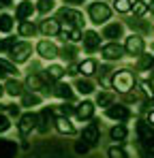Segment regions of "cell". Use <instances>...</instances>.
I'll return each mask as SVG.
<instances>
[{"mask_svg":"<svg viewBox=\"0 0 154 158\" xmlns=\"http://www.w3.org/2000/svg\"><path fill=\"white\" fill-rule=\"evenodd\" d=\"M135 150L139 158H154V126L143 118L135 120Z\"/></svg>","mask_w":154,"mask_h":158,"instance_id":"obj_1","label":"cell"},{"mask_svg":"<svg viewBox=\"0 0 154 158\" xmlns=\"http://www.w3.org/2000/svg\"><path fill=\"white\" fill-rule=\"evenodd\" d=\"M109 85L116 94L124 96L137 90L139 81H137V73L130 69V66H122V69H116L111 75H109Z\"/></svg>","mask_w":154,"mask_h":158,"instance_id":"obj_2","label":"cell"},{"mask_svg":"<svg viewBox=\"0 0 154 158\" xmlns=\"http://www.w3.org/2000/svg\"><path fill=\"white\" fill-rule=\"evenodd\" d=\"M111 15H113V9L103 0H94V2L88 4V17H90V24H94V26L109 24Z\"/></svg>","mask_w":154,"mask_h":158,"instance_id":"obj_3","label":"cell"},{"mask_svg":"<svg viewBox=\"0 0 154 158\" xmlns=\"http://www.w3.org/2000/svg\"><path fill=\"white\" fill-rule=\"evenodd\" d=\"M56 19L64 28H79V30H83V26H86L83 13L77 11V9H73V6H62V9L58 11V17H56Z\"/></svg>","mask_w":154,"mask_h":158,"instance_id":"obj_4","label":"cell"},{"mask_svg":"<svg viewBox=\"0 0 154 158\" xmlns=\"http://www.w3.org/2000/svg\"><path fill=\"white\" fill-rule=\"evenodd\" d=\"M122 47H124V53L130 56V58H139V56H143L146 49H148V43H146V36H141V34H128L124 36V43H122Z\"/></svg>","mask_w":154,"mask_h":158,"instance_id":"obj_5","label":"cell"},{"mask_svg":"<svg viewBox=\"0 0 154 158\" xmlns=\"http://www.w3.org/2000/svg\"><path fill=\"white\" fill-rule=\"evenodd\" d=\"M105 118L111 120V122H116V124H126L128 120H133V111L124 103H113L111 107L105 109Z\"/></svg>","mask_w":154,"mask_h":158,"instance_id":"obj_6","label":"cell"},{"mask_svg":"<svg viewBox=\"0 0 154 158\" xmlns=\"http://www.w3.org/2000/svg\"><path fill=\"white\" fill-rule=\"evenodd\" d=\"M81 141L88 143L90 148H96L99 141H101V126H99V120H90L83 128H81Z\"/></svg>","mask_w":154,"mask_h":158,"instance_id":"obj_7","label":"cell"},{"mask_svg":"<svg viewBox=\"0 0 154 158\" xmlns=\"http://www.w3.org/2000/svg\"><path fill=\"white\" fill-rule=\"evenodd\" d=\"M101 60L103 62H107V64H111V62H120L126 53H124V47L120 45V43H105L101 47Z\"/></svg>","mask_w":154,"mask_h":158,"instance_id":"obj_8","label":"cell"},{"mask_svg":"<svg viewBox=\"0 0 154 158\" xmlns=\"http://www.w3.org/2000/svg\"><path fill=\"white\" fill-rule=\"evenodd\" d=\"M36 126H39V113H34V111L22 113L19 120H17V132H19V137H28L32 131H36Z\"/></svg>","mask_w":154,"mask_h":158,"instance_id":"obj_9","label":"cell"},{"mask_svg":"<svg viewBox=\"0 0 154 158\" xmlns=\"http://www.w3.org/2000/svg\"><path fill=\"white\" fill-rule=\"evenodd\" d=\"M9 56H11V62L13 64H24V62L30 60V56H32V45L28 41H17L15 47L9 52Z\"/></svg>","mask_w":154,"mask_h":158,"instance_id":"obj_10","label":"cell"},{"mask_svg":"<svg viewBox=\"0 0 154 158\" xmlns=\"http://www.w3.org/2000/svg\"><path fill=\"white\" fill-rule=\"evenodd\" d=\"M124 30H126V26L122 22H109L103 26L101 36L107 39V43H118L120 39H124Z\"/></svg>","mask_w":154,"mask_h":158,"instance_id":"obj_11","label":"cell"},{"mask_svg":"<svg viewBox=\"0 0 154 158\" xmlns=\"http://www.w3.org/2000/svg\"><path fill=\"white\" fill-rule=\"evenodd\" d=\"M101 34L96 30H83V39H81V45H83V52L86 53H96L101 52Z\"/></svg>","mask_w":154,"mask_h":158,"instance_id":"obj_12","label":"cell"},{"mask_svg":"<svg viewBox=\"0 0 154 158\" xmlns=\"http://www.w3.org/2000/svg\"><path fill=\"white\" fill-rule=\"evenodd\" d=\"M53 122H56V111H53V107L41 109V111H39V126H36V131L41 132V135H47L49 128L53 126Z\"/></svg>","mask_w":154,"mask_h":158,"instance_id":"obj_13","label":"cell"},{"mask_svg":"<svg viewBox=\"0 0 154 158\" xmlns=\"http://www.w3.org/2000/svg\"><path fill=\"white\" fill-rule=\"evenodd\" d=\"M124 26L130 28L133 34H141V36H148L152 32V24L146 17H128L126 22H124Z\"/></svg>","mask_w":154,"mask_h":158,"instance_id":"obj_14","label":"cell"},{"mask_svg":"<svg viewBox=\"0 0 154 158\" xmlns=\"http://www.w3.org/2000/svg\"><path fill=\"white\" fill-rule=\"evenodd\" d=\"M60 30H62V24L56 19V17H45V19H41V24H39V32L43 34V36H58L60 34Z\"/></svg>","mask_w":154,"mask_h":158,"instance_id":"obj_15","label":"cell"},{"mask_svg":"<svg viewBox=\"0 0 154 158\" xmlns=\"http://www.w3.org/2000/svg\"><path fill=\"white\" fill-rule=\"evenodd\" d=\"M36 53L43 58V60H56L58 56H60V49L56 47V43H51L47 39H43V41H39L36 43Z\"/></svg>","mask_w":154,"mask_h":158,"instance_id":"obj_16","label":"cell"},{"mask_svg":"<svg viewBox=\"0 0 154 158\" xmlns=\"http://www.w3.org/2000/svg\"><path fill=\"white\" fill-rule=\"evenodd\" d=\"M94 111H96V105H94V101H81L79 105L75 107V118L77 120H81V122H90V120H94Z\"/></svg>","mask_w":154,"mask_h":158,"instance_id":"obj_17","label":"cell"},{"mask_svg":"<svg viewBox=\"0 0 154 158\" xmlns=\"http://www.w3.org/2000/svg\"><path fill=\"white\" fill-rule=\"evenodd\" d=\"M53 96L60 98L62 103H73V101H75V90H73L69 83L58 81V83L53 85Z\"/></svg>","mask_w":154,"mask_h":158,"instance_id":"obj_18","label":"cell"},{"mask_svg":"<svg viewBox=\"0 0 154 158\" xmlns=\"http://www.w3.org/2000/svg\"><path fill=\"white\" fill-rule=\"evenodd\" d=\"M118 101V94L113 92V90H96V98H94V105L96 107H103V109H107V107H111L113 103Z\"/></svg>","mask_w":154,"mask_h":158,"instance_id":"obj_19","label":"cell"},{"mask_svg":"<svg viewBox=\"0 0 154 158\" xmlns=\"http://www.w3.org/2000/svg\"><path fill=\"white\" fill-rule=\"evenodd\" d=\"M77 69H79V75L90 79L92 75L99 73V60H96V58H86V60L77 62Z\"/></svg>","mask_w":154,"mask_h":158,"instance_id":"obj_20","label":"cell"},{"mask_svg":"<svg viewBox=\"0 0 154 158\" xmlns=\"http://www.w3.org/2000/svg\"><path fill=\"white\" fill-rule=\"evenodd\" d=\"M43 75H45V79L49 81L51 85H56L58 81H62V77L66 75V69H64L62 64H49V66L43 71Z\"/></svg>","mask_w":154,"mask_h":158,"instance_id":"obj_21","label":"cell"},{"mask_svg":"<svg viewBox=\"0 0 154 158\" xmlns=\"http://www.w3.org/2000/svg\"><path fill=\"white\" fill-rule=\"evenodd\" d=\"M128 135H130V131H128L126 124H113V126L109 128V139L116 141V145H122L128 139Z\"/></svg>","mask_w":154,"mask_h":158,"instance_id":"obj_22","label":"cell"},{"mask_svg":"<svg viewBox=\"0 0 154 158\" xmlns=\"http://www.w3.org/2000/svg\"><path fill=\"white\" fill-rule=\"evenodd\" d=\"M75 90L81 94V96H90V94H94L96 92V83L92 81V79H88V77H79L75 79Z\"/></svg>","mask_w":154,"mask_h":158,"instance_id":"obj_23","label":"cell"},{"mask_svg":"<svg viewBox=\"0 0 154 158\" xmlns=\"http://www.w3.org/2000/svg\"><path fill=\"white\" fill-rule=\"evenodd\" d=\"M34 11H36V6H34L30 0H22V2L17 4V9H15V17H17L19 22H28Z\"/></svg>","mask_w":154,"mask_h":158,"instance_id":"obj_24","label":"cell"},{"mask_svg":"<svg viewBox=\"0 0 154 158\" xmlns=\"http://www.w3.org/2000/svg\"><path fill=\"white\" fill-rule=\"evenodd\" d=\"M24 92H26V85L22 83V81H17V79H6L4 81V94H9V96H24Z\"/></svg>","mask_w":154,"mask_h":158,"instance_id":"obj_25","label":"cell"},{"mask_svg":"<svg viewBox=\"0 0 154 158\" xmlns=\"http://www.w3.org/2000/svg\"><path fill=\"white\" fill-rule=\"evenodd\" d=\"M17 156V143L13 139L0 137V158H15Z\"/></svg>","mask_w":154,"mask_h":158,"instance_id":"obj_26","label":"cell"},{"mask_svg":"<svg viewBox=\"0 0 154 158\" xmlns=\"http://www.w3.org/2000/svg\"><path fill=\"white\" fill-rule=\"evenodd\" d=\"M154 69V53H143V56H139L137 60H135V71H139V73H150Z\"/></svg>","mask_w":154,"mask_h":158,"instance_id":"obj_27","label":"cell"},{"mask_svg":"<svg viewBox=\"0 0 154 158\" xmlns=\"http://www.w3.org/2000/svg\"><path fill=\"white\" fill-rule=\"evenodd\" d=\"M53 128L60 132V135H75L77 132V128H75V124H73L71 118H56Z\"/></svg>","mask_w":154,"mask_h":158,"instance_id":"obj_28","label":"cell"},{"mask_svg":"<svg viewBox=\"0 0 154 158\" xmlns=\"http://www.w3.org/2000/svg\"><path fill=\"white\" fill-rule=\"evenodd\" d=\"M77 56H79V49H77V45H73V43H66L62 49H60V56L58 58H62L64 62H75L77 60Z\"/></svg>","mask_w":154,"mask_h":158,"instance_id":"obj_29","label":"cell"},{"mask_svg":"<svg viewBox=\"0 0 154 158\" xmlns=\"http://www.w3.org/2000/svg\"><path fill=\"white\" fill-rule=\"evenodd\" d=\"M17 73H19L17 71V64H13L6 58H0V79L9 77V75H17Z\"/></svg>","mask_w":154,"mask_h":158,"instance_id":"obj_30","label":"cell"},{"mask_svg":"<svg viewBox=\"0 0 154 158\" xmlns=\"http://www.w3.org/2000/svg\"><path fill=\"white\" fill-rule=\"evenodd\" d=\"M36 32H39V28L34 26L32 22H19V24H17V34H19V36H24V39L34 36Z\"/></svg>","mask_w":154,"mask_h":158,"instance_id":"obj_31","label":"cell"},{"mask_svg":"<svg viewBox=\"0 0 154 158\" xmlns=\"http://www.w3.org/2000/svg\"><path fill=\"white\" fill-rule=\"evenodd\" d=\"M41 94H36V92H30V90H26L24 96H22V107H36L41 105Z\"/></svg>","mask_w":154,"mask_h":158,"instance_id":"obj_32","label":"cell"},{"mask_svg":"<svg viewBox=\"0 0 154 158\" xmlns=\"http://www.w3.org/2000/svg\"><path fill=\"white\" fill-rule=\"evenodd\" d=\"M53 111H56V118H71V115H75V107L71 103H60V105L53 107Z\"/></svg>","mask_w":154,"mask_h":158,"instance_id":"obj_33","label":"cell"},{"mask_svg":"<svg viewBox=\"0 0 154 158\" xmlns=\"http://www.w3.org/2000/svg\"><path fill=\"white\" fill-rule=\"evenodd\" d=\"M135 17H146L148 13H150V9H148V2L146 0H135L133 2V11H130Z\"/></svg>","mask_w":154,"mask_h":158,"instance_id":"obj_34","label":"cell"},{"mask_svg":"<svg viewBox=\"0 0 154 158\" xmlns=\"http://www.w3.org/2000/svg\"><path fill=\"white\" fill-rule=\"evenodd\" d=\"M116 13H122V15H126L133 11V0H113V6H111Z\"/></svg>","mask_w":154,"mask_h":158,"instance_id":"obj_35","label":"cell"},{"mask_svg":"<svg viewBox=\"0 0 154 158\" xmlns=\"http://www.w3.org/2000/svg\"><path fill=\"white\" fill-rule=\"evenodd\" d=\"M107 158H130V156L122 145H109L107 148Z\"/></svg>","mask_w":154,"mask_h":158,"instance_id":"obj_36","label":"cell"},{"mask_svg":"<svg viewBox=\"0 0 154 158\" xmlns=\"http://www.w3.org/2000/svg\"><path fill=\"white\" fill-rule=\"evenodd\" d=\"M11 30H13V17L6 15V13H2V15H0V32L9 34Z\"/></svg>","mask_w":154,"mask_h":158,"instance_id":"obj_37","label":"cell"},{"mask_svg":"<svg viewBox=\"0 0 154 158\" xmlns=\"http://www.w3.org/2000/svg\"><path fill=\"white\" fill-rule=\"evenodd\" d=\"M53 6H56V2H53V0H39V2H36V11H39V13H43V15H45V13H49V11H53Z\"/></svg>","mask_w":154,"mask_h":158,"instance_id":"obj_38","label":"cell"},{"mask_svg":"<svg viewBox=\"0 0 154 158\" xmlns=\"http://www.w3.org/2000/svg\"><path fill=\"white\" fill-rule=\"evenodd\" d=\"M15 43H17V41H15V39H13V36H6V39H4V41H0V49H2V52H11V49H13V47H15Z\"/></svg>","mask_w":154,"mask_h":158,"instance_id":"obj_39","label":"cell"},{"mask_svg":"<svg viewBox=\"0 0 154 158\" xmlns=\"http://www.w3.org/2000/svg\"><path fill=\"white\" fill-rule=\"evenodd\" d=\"M9 128H11V118H9L6 113H0V135L6 132Z\"/></svg>","mask_w":154,"mask_h":158,"instance_id":"obj_40","label":"cell"},{"mask_svg":"<svg viewBox=\"0 0 154 158\" xmlns=\"http://www.w3.org/2000/svg\"><path fill=\"white\" fill-rule=\"evenodd\" d=\"M4 107H6V115H9V118H17V120H19V115H22L19 107L22 105H4Z\"/></svg>","mask_w":154,"mask_h":158,"instance_id":"obj_41","label":"cell"},{"mask_svg":"<svg viewBox=\"0 0 154 158\" xmlns=\"http://www.w3.org/2000/svg\"><path fill=\"white\" fill-rule=\"evenodd\" d=\"M75 152H77V154H86V152H90V145H88V143H83V141L79 139V141L75 143Z\"/></svg>","mask_w":154,"mask_h":158,"instance_id":"obj_42","label":"cell"},{"mask_svg":"<svg viewBox=\"0 0 154 158\" xmlns=\"http://www.w3.org/2000/svg\"><path fill=\"white\" fill-rule=\"evenodd\" d=\"M143 120H146V122H148L150 126H154V105L150 107V109H148L146 113H143Z\"/></svg>","mask_w":154,"mask_h":158,"instance_id":"obj_43","label":"cell"},{"mask_svg":"<svg viewBox=\"0 0 154 158\" xmlns=\"http://www.w3.org/2000/svg\"><path fill=\"white\" fill-rule=\"evenodd\" d=\"M66 75H71V77L79 75V69H77V64H75V62H71V64L66 66Z\"/></svg>","mask_w":154,"mask_h":158,"instance_id":"obj_44","label":"cell"},{"mask_svg":"<svg viewBox=\"0 0 154 158\" xmlns=\"http://www.w3.org/2000/svg\"><path fill=\"white\" fill-rule=\"evenodd\" d=\"M109 73H113V71H111V66H101V71H99V73H96V75H99V77H107V75H109Z\"/></svg>","mask_w":154,"mask_h":158,"instance_id":"obj_45","label":"cell"},{"mask_svg":"<svg viewBox=\"0 0 154 158\" xmlns=\"http://www.w3.org/2000/svg\"><path fill=\"white\" fill-rule=\"evenodd\" d=\"M64 2H66V4H83L86 0H64Z\"/></svg>","mask_w":154,"mask_h":158,"instance_id":"obj_46","label":"cell"},{"mask_svg":"<svg viewBox=\"0 0 154 158\" xmlns=\"http://www.w3.org/2000/svg\"><path fill=\"white\" fill-rule=\"evenodd\" d=\"M148 9H150V15L154 17V0H150V2H148Z\"/></svg>","mask_w":154,"mask_h":158,"instance_id":"obj_47","label":"cell"},{"mask_svg":"<svg viewBox=\"0 0 154 158\" xmlns=\"http://www.w3.org/2000/svg\"><path fill=\"white\" fill-rule=\"evenodd\" d=\"M0 4H2V6H9V4H11V0H0Z\"/></svg>","mask_w":154,"mask_h":158,"instance_id":"obj_48","label":"cell"},{"mask_svg":"<svg viewBox=\"0 0 154 158\" xmlns=\"http://www.w3.org/2000/svg\"><path fill=\"white\" fill-rule=\"evenodd\" d=\"M2 94H4V85H0V98H2Z\"/></svg>","mask_w":154,"mask_h":158,"instance_id":"obj_49","label":"cell"},{"mask_svg":"<svg viewBox=\"0 0 154 158\" xmlns=\"http://www.w3.org/2000/svg\"><path fill=\"white\" fill-rule=\"evenodd\" d=\"M150 49H152V53H154V41H152V45H150Z\"/></svg>","mask_w":154,"mask_h":158,"instance_id":"obj_50","label":"cell"},{"mask_svg":"<svg viewBox=\"0 0 154 158\" xmlns=\"http://www.w3.org/2000/svg\"><path fill=\"white\" fill-rule=\"evenodd\" d=\"M133 2H135V0H133Z\"/></svg>","mask_w":154,"mask_h":158,"instance_id":"obj_51","label":"cell"}]
</instances>
